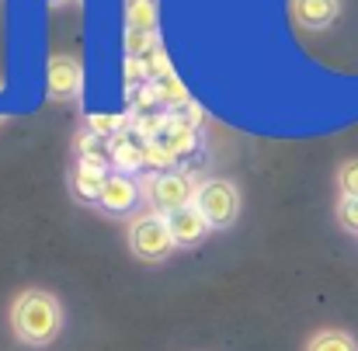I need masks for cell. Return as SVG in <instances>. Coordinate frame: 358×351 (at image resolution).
<instances>
[{
  "label": "cell",
  "instance_id": "6da1fadb",
  "mask_svg": "<svg viewBox=\"0 0 358 351\" xmlns=\"http://www.w3.org/2000/svg\"><path fill=\"white\" fill-rule=\"evenodd\" d=\"M10 331L21 345L45 348L63 331V306L56 303V296H49L42 289H28L10 306Z\"/></svg>",
  "mask_w": 358,
  "mask_h": 351
},
{
  "label": "cell",
  "instance_id": "7a4b0ae2",
  "mask_svg": "<svg viewBox=\"0 0 358 351\" xmlns=\"http://www.w3.org/2000/svg\"><path fill=\"white\" fill-rule=\"evenodd\" d=\"M174 234H171V223L164 213H143L129 223V250L146 261V264H160L174 254Z\"/></svg>",
  "mask_w": 358,
  "mask_h": 351
},
{
  "label": "cell",
  "instance_id": "3957f363",
  "mask_svg": "<svg viewBox=\"0 0 358 351\" xmlns=\"http://www.w3.org/2000/svg\"><path fill=\"white\" fill-rule=\"evenodd\" d=\"M195 206L202 209L213 230H230L240 216V188L227 178H209L199 185Z\"/></svg>",
  "mask_w": 358,
  "mask_h": 351
},
{
  "label": "cell",
  "instance_id": "277c9868",
  "mask_svg": "<svg viewBox=\"0 0 358 351\" xmlns=\"http://www.w3.org/2000/svg\"><path fill=\"white\" fill-rule=\"evenodd\" d=\"M143 195L150 199V206L157 213L171 216V213H178V209H185V206L195 202L199 185H192V178L185 171H160V174H153L143 185Z\"/></svg>",
  "mask_w": 358,
  "mask_h": 351
},
{
  "label": "cell",
  "instance_id": "5b68a950",
  "mask_svg": "<svg viewBox=\"0 0 358 351\" xmlns=\"http://www.w3.org/2000/svg\"><path fill=\"white\" fill-rule=\"evenodd\" d=\"M139 199H143V185H139L136 178L115 171V174H108V185H105L98 206H101L108 216H129V213L139 206Z\"/></svg>",
  "mask_w": 358,
  "mask_h": 351
},
{
  "label": "cell",
  "instance_id": "8992f818",
  "mask_svg": "<svg viewBox=\"0 0 358 351\" xmlns=\"http://www.w3.org/2000/svg\"><path fill=\"white\" fill-rule=\"evenodd\" d=\"M167 223H171V234H174V243L178 247H195V243H202L206 236H209V220L202 216V209L192 202V206H185V209H178V213H171L167 216Z\"/></svg>",
  "mask_w": 358,
  "mask_h": 351
},
{
  "label": "cell",
  "instance_id": "52a82bcc",
  "mask_svg": "<svg viewBox=\"0 0 358 351\" xmlns=\"http://www.w3.org/2000/svg\"><path fill=\"white\" fill-rule=\"evenodd\" d=\"M105 185H108V171L98 167V164H91V160H80V164L73 167V174H70V192H73L77 202H91V206H98Z\"/></svg>",
  "mask_w": 358,
  "mask_h": 351
},
{
  "label": "cell",
  "instance_id": "ba28073f",
  "mask_svg": "<svg viewBox=\"0 0 358 351\" xmlns=\"http://www.w3.org/2000/svg\"><path fill=\"white\" fill-rule=\"evenodd\" d=\"M341 0H292V17L306 31H324L338 21Z\"/></svg>",
  "mask_w": 358,
  "mask_h": 351
},
{
  "label": "cell",
  "instance_id": "9c48e42d",
  "mask_svg": "<svg viewBox=\"0 0 358 351\" xmlns=\"http://www.w3.org/2000/svg\"><path fill=\"white\" fill-rule=\"evenodd\" d=\"M153 24H157V10L150 0H132L129 3V52L139 56L143 49H150V35H153Z\"/></svg>",
  "mask_w": 358,
  "mask_h": 351
},
{
  "label": "cell",
  "instance_id": "30bf717a",
  "mask_svg": "<svg viewBox=\"0 0 358 351\" xmlns=\"http://www.w3.org/2000/svg\"><path fill=\"white\" fill-rule=\"evenodd\" d=\"M49 91L52 98H77L80 94V63L70 56L49 59Z\"/></svg>",
  "mask_w": 358,
  "mask_h": 351
},
{
  "label": "cell",
  "instance_id": "8fae6325",
  "mask_svg": "<svg viewBox=\"0 0 358 351\" xmlns=\"http://www.w3.org/2000/svg\"><path fill=\"white\" fill-rule=\"evenodd\" d=\"M174 157H192L199 150V125L195 122H185L181 115L167 118V129H164V139H160Z\"/></svg>",
  "mask_w": 358,
  "mask_h": 351
},
{
  "label": "cell",
  "instance_id": "7c38bea8",
  "mask_svg": "<svg viewBox=\"0 0 358 351\" xmlns=\"http://www.w3.org/2000/svg\"><path fill=\"white\" fill-rule=\"evenodd\" d=\"M306 351H358V341L348 331H338V327H327V331H317L310 338Z\"/></svg>",
  "mask_w": 358,
  "mask_h": 351
},
{
  "label": "cell",
  "instance_id": "4fadbf2b",
  "mask_svg": "<svg viewBox=\"0 0 358 351\" xmlns=\"http://www.w3.org/2000/svg\"><path fill=\"white\" fill-rule=\"evenodd\" d=\"M153 87H157V98L164 101V105H174V108H185L188 105V91H185V84L167 70V73H160L157 80H153Z\"/></svg>",
  "mask_w": 358,
  "mask_h": 351
},
{
  "label": "cell",
  "instance_id": "5bb4252c",
  "mask_svg": "<svg viewBox=\"0 0 358 351\" xmlns=\"http://www.w3.org/2000/svg\"><path fill=\"white\" fill-rule=\"evenodd\" d=\"M112 160H115V167H119V174H129V178H132V171H139V167H146V157H143V146H132V143H119V146L112 150Z\"/></svg>",
  "mask_w": 358,
  "mask_h": 351
},
{
  "label": "cell",
  "instance_id": "9a60e30c",
  "mask_svg": "<svg viewBox=\"0 0 358 351\" xmlns=\"http://www.w3.org/2000/svg\"><path fill=\"white\" fill-rule=\"evenodd\" d=\"M338 188H341V199H358V160H345L341 164Z\"/></svg>",
  "mask_w": 358,
  "mask_h": 351
},
{
  "label": "cell",
  "instance_id": "2e32d148",
  "mask_svg": "<svg viewBox=\"0 0 358 351\" xmlns=\"http://www.w3.org/2000/svg\"><path fill=\"white\" fill-rule=\"evenodd\" d=\"M143 157H146V167H171L178 157L160 143V139H153V143H143Z\"/></svg>",
  "mask_w": 358,
  "mask_h": 351
},
{
  "label": "cell",
  "instance_id": "e0dca14e",
  "mask_svg": "<svg viewBox=\"0 0 358 351\" xmlns=\"http://www.w3.org/2000/svg\"><path fill=\"white\" fill-rule=\"evenodd\" d=\"M338 223L348 234H358V199H341L338 202Z\"/></svg>",
  "mask_w": 358,
  "mask_h": 351
},
{
  "label": "cell",
  "instance_id": "ac0fdd59",
  "mask_svg": "<svg viewBox=\"0 0 358 351\" xmlns=\"http://www.w3.org/2000/svg\"><path fill=\"white\" fill-rule=\"evenodd\" d=\"M49 3H52V7H59V3H66V0H49Z\"/></svg>",
  "mask_w": 358,
  "mask_h": 351
}]
</instances>
